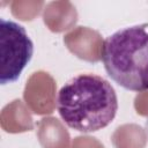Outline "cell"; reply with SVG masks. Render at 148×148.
I'll return each mask as SVG.
<instances>
[{
	"instance_id": "2",
	"label": "cell",
	"mask_w": 148,
	"mask_h": 148,
	"mask_svg": "<svg viewBox=\"0 0 148 148\" xmlns=\"http://www.w3.org/2000/svg\"><path fill=\"white\" fill-rule=\"evenodd\" d=\"M101 59L108 75L120 87L136 92L148 90V22L108 36Z\"/></svg>"
},
{
	"instance_id": "3",
	"label": "cell",
	"mask_w": 148,
	"mask_h": 148,
	"mask_svg": "<svg viewBox=\"0 0 148 148\" xmlns=\"http://www.w3.org/2000/svg\"><path fill=\"white\" fill-rule=\"evenodd\" d=\"M34 54V43L23 25L0 18V82L13 83Z\"/></svg>"
},
{
	"instance_id": "1",
	"label": "cell",
	"mask_w": 148,
	"mask_h": 148,
	"mask_svg": "<svg viewBox=\"0 0 148 148\" xmlns=\"http://www.w3.org/2000/svg\"><path fill=\"white\" fill-rule=\"evenodd\" d=\"M57 110L72 130L92 133L110 125L118 111L114 88L96 74H79L58 91Z\"/></svg>"
},
{
	"instance_id": "4",
	"label": "cell",
	"mask_w": 148,
	"mask_h": 148,
	"mask_svg": "<svg viewBox=\"0 0 148 148\" xmlns=\"http://www.w3.org/2000/svg\"><path fill=\"white\" fill-rule=\"evenodd\" d=\"M146 131H147V133H148V119H147V123H146Z\"/></svg>"
}]
</instances>
